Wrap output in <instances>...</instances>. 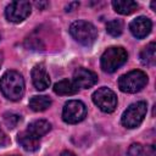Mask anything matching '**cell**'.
Returning <instances> with one entry per match:
<instances>
[{"label":"cell","instance_id":"obj_19","mask_svg":"<svg viewBox=\"0 0 156 156\" xmlns=\"http://www.w3.org/2000/svg\"><path fill=\"white\" fill-rule=\"evenodd\" d=\"M21 121V116H18V115H16V113H12V112H7V113H5L4 115V122H5V124L7 126V128H15L17 124H18V122Z\"/></svg>","mask_w":156,"mask_h":156},{"label":"cell","instance_id":"obj_22","mask_svg":"<svg viewBox=\"0 0 156 156\" xmlns=\"http://www.w3.org/2000/svg\"><path fill=\"white\" fill-rule=\"evenodd\" d=\"M78 6H79V2H69L66 6V11H72L74 10V7H78Z\"/></svg>","mask_w":156,"mask_h":156},{"label":"cell","instance_id":"obj_10","mask_svg":"<svg viewBox=\"0 0 156 156\" xmlns=\"http://www.w3.org/2000/svg\"><path fill=\"white\" fill-rule=\"evenodd\" d=\"M151 28H152V22L150 21V18L145 16H139L134 18L129 24V29L132 34L138 39H143L147 37L151 32Z\"/></svg>","mask_w":156,"mask_h":156},{"label":"cell","instance_id":"obj_2","mask_svg":"<svg viewBox=\"0 0 156 156\" xmlns=\"http://www.w3.org/2000/svg\"><path fill=\"white\" fill-rule=\"evenodd\" d=\"M128 58L127 51L121 46H111L104 51L100 58L101 68L107 73H113L126 63Z\"/></svg>","mask_w":156,"mask_h":156},{"label":"cell","instance_id":"obj_17","mask_svg":"<svg viewBox=\"0 0 156 156\" xmlns=\"http://www.w3.org/2000/svg\"><path fill=\"white\" fill-rule=\"evenodd\" d=\"M50 105H51V99L46 95H34L29 100V107L35 112L45 111Z\"/></svg>","mask_w":156,"mask_h":156},{"label":"cell","instance_id":"obj_6","mask_svg":"<svg viewBox=\"0 0 156 156\" xmlns=\"http://www.w3.org/2000/svg\"><path fill=\"white\" fill-rule=\"evenodd\" d=\"M93 101L102 112H106V113L113 112L117 106L116 94L110 88H106V87L99 88L98 90L94 91Z\"/></svg>","mask_w":156,"mask_h":156},{"label":"cell","instance_id":"obj_21","mask_svg":"<svg viewBox=\"0 0 156 156\" xmlns=\"http://www.w3.org/2000/svg\"><path fill=\"white\" fill-rule=\"evenodd\" d=\"M6 144H7V136H6V134L4 133V130L0 128V147L5 146Z\"/></svg>","mask_w":156,"mask_h":156},{"label":"cell","instance_id":"obj_16","mask_svg":"<svg viewBox=\"0 0 156 156\" xmlns=\"http://www.w3.org/2000/svg\"><path fill=\"white\" fill-rule=\"evenodd\" d=\"M140 61L145 66H154L156 62V44L151 41L140 52Z\"/></svg>","mask_w":156,"mask_h":156},{"label":"cell","instance_id":"obj_20","mask_svg":"<svg viewBox=\"0 0 156 156\" xmlns=\"http://www.w3.org/2000/svg\"><path fill=\"white\" fill-rule=\"evenodd\" d=\"M128 154L130 156H140L143 154V146L140 144H132L128 150Z\"/></svg>","mask_w":156,"mask_h":156},{"label":"cell","instance_id":"obj_11","mask_svg":"<svg viewBox=\"0 0 156 156\" xmlns=\"http://www.w3.org/2000/svg\"><path fill=\"white\" fill-rule=\"evenodd\" d=\"M32 82L37 90H45L50 85V77L44 65H37L32 69Z\"/></svg>","mask_w":156,"mask_h":156},{"label":"cell","instance_id":"obj_12","mask_svg":"<svg viewBox=\"0 0 156 156\" xmlns=\"http://www.w3.org/2000/svg\"><path fill=\"white\" fill-rule=\"evenodd\" d=\"M17 141L26 151H37L40 146V139L35 138L27 130H23L18 134Z\"/></svg>","mask_w":156,"mask_h":156},{"label":"cell","instance_id":"obj_23","mask_svg":"<svg viewBox=\"0 0 156 156\" xmlns=\"http://www.w3.org/2000/svg\"><path fill=\"white\" fill-rule=\"evenodd\" d=\"M61 156H76V155H74L72 151H67V150H66V151H63V152L61 154Z\"/></svg>","mask_w":156,"mask_h":156},{"label":"cell","instance_id":"obj_3","mask_svg":"<svg viewBox=\"0 0 156 156\" xmlns=\"http://www.w3.org/2000/svg\"><path fill=\"white\" fill-rule=\"evenodd\" d=\"M69 33L76 41L84 46H90L98 38V30L90 22L76 21L69 27Z\"/></svg>","mask_w":156,"mask_h":156},{"label":"cell","instance_id":"obj_4","mask_svg":"<svg viewBox=\"0 0 156 156\" xmlns=\"http://www.w3.org/2000/svg\"><path fill=\"white\" fill-rule=\"evenodd\" d=\"M147 83V76L140 69L130 71L118 79V87L123 93H136L140 91Z\"/></svg>","mask_w":156,"mask_h":156},{"label":"cell","instance_id":"obj_14","mask_svg":"<svg viewBox=\"0 0 156 156\" xmlns=\"http://www.w3.org/2000/svg\"><path fill=\"white\" fill-rule=\"evenodd\" d=\"M78 87L71 79H62L54 85V91L57 95H74L78 93Z\"/></svg>","mask_w":156,"mask_h":156},{"label":"cell","instance_id":"obj_24","mask_svg":"<svg viewBox=\"0 0 156 156\" xmlns=\"http://www.w3.org/2000/svg\"><path fill=\"white\" fill-rule=\"evenodd\" d=\"M35 5H37L38 7H41V6H45V5H48V2H35Z\"/></svg>","mask_w":156,"mask_h":156},{"label":"cell","instance_id":"obj_9","mask_svg":"<svg viewBox=\"0 0 156 156\" xmlns=\"http://www.w3.org/2000/svg\"><path fill=\"white\" fill-rule=\"evenodd\" d=\"M73 82L76 83V85L78 88L88 89V88H91L93 85L96 84L98 76L93 71H90L88 68L79 67L73 73Z\"/></svg>","mask_w":156,"mask_h":156},{"label":"cell","instance_id":"obj_18","mask_svg":"<svg viewBox=\"0 0 156 156\" xmlns=\"http://www.w3.org/2000/svg\"><path fill=\"white\" fill-rule=\"evenodd\" d=\"M106 30L112 37H119L123 32V22L121 20H111L106 24Z\"/></svg>","mask_w":156,"mask_h":156},{"label":"cell","instance_id":"obj_5","mask_svg":"<svg viewBox=\"0 0 156 156\" xmlns=\"http://www.w3.org/2000/svg\"><path fill=\"white\" fill-rule=\"evenodd\" d=\"M147 106L145 101H138L132 104L122 115L121 122L126 128H136L141 124L144 121V117L146 116Z\"/></svg>","mask_w":156,"mask_h":156},{"label":"cell","instance_id":"obj_25","mask_svg":"<svg viewBox=\"0 0 156 156\" xmlns=\"http://www.w3.org/2000/svg\"><path fill=\"white\" fill-rule=\"evenodd\" d=\"M10 156H20V155H10Z\"/></svg>","mask_w":156,"mask_h":156},{"label":"cell","instance_id":"obj_7","mask_svg":"<svg viewBox=\"0 0 156 156\" xmlns=\"http://www.w3.org/2000/svg\"><path fill=\"white\" fill-rule=\"evenodd\" d=\"M87 116V107L79 100H69L65 104L62 110V119L66 123L76 124L83 121Z\"/></svg>","mask_w":156,"mask_h":156},{"label":"cell","instance_id":"obj_13","mask_svg":"<svg viewBox=\"0 0 156 156\" xmlns=\"http://www.w3.org/2000/svg\"><path fill=\"white\" fill-rule=\"evenodd\" d=\"M50 129H51V124L48 121H45V119H37V121H33L32 123H29L26 130L29 132L35 138L40 139L43 135L49 133Z\"/></svg>","mask_w":156,"mask_h":156},{"label":"cell","instance_id":"obj_1","mask_svg":"<svg viewBox=\"0 0 156 156\" xmlns=\"http://www.w3.org/2000/svg\"><path fill=\"white\" fill-rule=\"evenodd\" d=\"M0 90L9 100H20L24 94L23 77L16 71H7L0 79Z\"/></svg>","mask_w":156,"mask_h":156},{"label":"cell","instance_id":"obj_15","mask_svg":"<svg viewBox=\"0 0 156 156\" xmlns=\"http://www.w3.org/2000/svg\"><path fill=\"white\" fill-rule=\"evenodd\" d=\"M112 6L115 11L121 15H130L138 9V4L132 0H113Z\"/></svg>","mask_w":156,"mask_h":156},{"label":"cell","instance_id":"obj_8","mask_svg":"<svg viewBox=\"0 0 156 156\" xmlns=\"http://www.w3.org/2000/svg\"><path fill=\"white\" fill-rule=\"evenodd\" d=\"M30 13V4L28 1H12L6 6L5 16L10 22L20 23Z\"/></svg>","mask_w":156,"mask_h":156}]
</instances>
